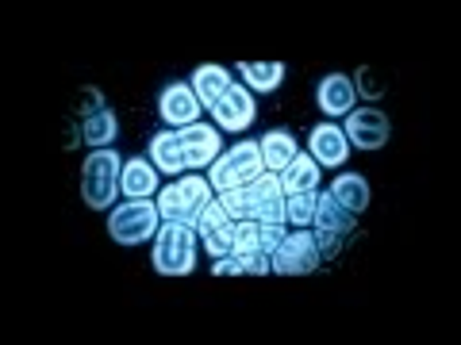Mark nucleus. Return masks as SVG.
<instances>
[{
    "label": "nucleus",
    "instance_id": "f257e3e1",
    "mask_svg": "<svg viewBox=\"0 0 461 345\" xmlns=\"http://www.w3.org/2000/svg\"><path fill=\"white\" fill-rule=\"evenodd\" d=\"M212 184L208 177H196V172H189V177L173 181L166 184L162 192H158V215H162V223H185V226H196V219L204 215V208L212 204Z\"/></svg>",
    "mask_w": 461,
    "mask_h": 345
},
{
    "label": "nucleus",
    "instance_id": "f03ea898",
    "mask_svg": "<svg viewBox=\"0 0 461 345\" xmlns=\"http://www.w3.org/2000/svg\"><path fill=\"white\" fill-rule=\"evenodd\" d=\"M120 177H123V162L112 146L93 150L81 165V199L93 211H108L120 196Z\"/></svg>",
    "mask_w": 461,
    "mask_h": 345
},
{
    "label": "nucleus",
    "instance_id": "7ed1b4c3",
    "mask_svg": "<svg viewBox=\"0 0 461 345\" xmlns=\"http://www.w3.org/2000/svg\"><path fill=\"white\" fill-rule=\"evenodd\" d=\"M196 265V230L185 223H162L154 234V269L162 277H189Z\"/></svg>",
    "mask_w": 461,
    "mask_h": 345
},
{
    "label": "nucleus",
    "instance_id": "20e7f679",
    "mask_svg": "<svg viewBox=\"0 0 461 345\" xmlns=\"http://www.w3.org/2000/svg\"><path fill=\"white\" fill-rule=\"evenodd\" d=\"M266 165H262V146L258 142H239L230 146L227 154H220L212 162V172H208V184L215 192H230V189H242L250 184L254 177H262Z\"/></svg>",
    "mask_w": 461,
    "mask_h": 345
},
{
    "label": "nucleus",
    "instance_id": "39448f33",
    "mask_svg": "<svg viewBox=\"0 0 461 345\" xmlns=\"http://www.w3.org/2000/svg\"><path fill=\"white\" fill-rule=\"evenodd\" d=\"M158 226H162V215L150 199H127V204H115L108 211V234L120 246H139V242L158 234Z\"/></svg>",
    "mask_w": 461,
    "mask_h": 345
},
{
    "label": "nucleus",
    "instance_id": "423d86ee",
    "mask_svg": "<svg viewBox=\"0 0 461 345\" xmlns=\"http://www.w3.org/2000/svg\"><path fill=\"white\" fill-rule=\"evenodd\" d=\"M315 246H320V257L323 261H330L339 250H342V242H346V234L354 230V215L346 211L342 204L330 192H323L320 196V204H315Z\"/></svg>",
    "mask_w": 461,
    "mask_h": 345
},
{
    "label": "nucleus",
    "instance_id": "0eeeda50",
    "mask_svg": "<svg viewBox=\"0 0 461 345\" xmlns=\"http://www.w3.org/2000/svg\"><path fill=\"white\" fill-rule=\"evenodd\" d=\"M285 192H281V177L277 172H262V177H254L250 184H242V189H230V192H223L220 196V204H223V211L230 215L235 223H242V219H254L258 211H262L269 199H281Z\"/></svg>",
    "mask_w": 461,
    "mask_h": 345
},
{
    "label": "nucleus",
    "instance_id": "6e6552de",
    "mask_svg": "<svg viewBox=\"0 0 461 345\" xmlns=\"http://www.w3.org/2000/svg\"><path fill=\"white\" fill-rule=\"evenodd\" d=\"M269 261H273V272H281V277H304V272H315L320 269V246H315V238L312 234H288L277 250L269 253Z\"/></svg>",
    "mask_w": 461,
    "mask_h": 345
},
{
    "label": "nucleus",
    "instance_id": "1a4fd4ad",
    "mask_svg": "<svg viewBox=\"0 0 461 345\" xmlns=\"http://www.w3.org/2000/svg\"><path fill=\"white\" fill-rule=\"evenodd\" d=\"M342 135H346V142H354L357 150H381L388 135H393V123H388V115L377 108H354L346 115Z\"/></svg>",
    "mask_w": 461,
    "mask_h": 345
},
{
    "label": "nucleus",
    "instance_id": "9d476101",
    "mask_svg": "<svg viewBox=\"0 0 461 345\" xmlns=\"http://www.w3.org/2000/svg\"><path fill=\"white\" fill-rule=\"evenodd\" d=\"M196 234L204 238V250L212 257H227L230 250H235V219L223 211L220 199H212V204L204 208V215L196 219Z\"/></svg>",
    "mask_w": 461,
    "mask_h": 345
},
{
    "label": "nucleus",
    "instance_id": "9b49d317",
    "mask_svg": "<svg viewBox=\"0 0 461 345\" xmlns=\"http://www.w3.org/2000/svg\"><path fill=\"white\" fill-rule=\"evenodd\" d=\"M181 138V154H185V169H204L212 165L215 157H220V131L208 123H189V127H181L177 131Z\"/></svg>",
    "mask_w": 461,
    "mask_h": 345
},
{
    "label": "nucleus",
    "instance_id": "f8f14e48",
    "mask_svg": "<svg viewBox=\"0 0 461 345\" xmlns=\"http://www.w3.org/2000/svg\"><path fill=\"white\" fill-rule=\"evenodd\" d=\"M158 111H162V119L173 127L200 123V100L193 93V84H181V81L166 84L162 96H158Z\"/></svg>",
    "mask_w": 461,
    "mask_h": 345
},
{
    "label": "nucleus",
    "instance_id": "ddd939ff",
    "mask_svg": "<svg viewBox=\"0 0 461 345\" xmlns=\"http://www.w3.org/2000/svg\"><path fill=\"white\" fill-rule=\"evenodd\" d=\"M215 123L223 127V131H247L254 123V96L247 84H230V89L220 96V104L212 108Z\"/></svg>",
    "mask_w": 461,
    "mask_h": 345
},
{
    "label": "nucleus",
    "instance_id": "4468645a",
    "mask_svg": "<svg viewBox=\"0 0 461 345\" xmlns=\"http://www.w3.org/2000/svg\"><path fill=\"white\" fill-rule=\"evenodd\" d=\"M308 146H312V157H315V165L320 169H335V165H342L346 157H350V142H346L342 127H335V123L312 127Z\"/></svg>",
    "mask_w": 461,
    "mask_h": 345
},
{
    "label": "nucleus",
    "instance_id": "2eb2a0df",
    "mask_svg": "<svg viewBox=\"0 0 461 345\" xmlns=\"http://www.w3.org/2000/svg\"><path fill=\"white\" fill-rule=\"evenodd\" d=\"M354 81L346 74H330L320 81V93H315V100H320L323 115H350L354 111Z\"/></svg>",
    "mask_w": 461,
    "mask_h": 345
},
{
    "label": "nucleus",
    "instance_id": "dca6fc26",
    "mask_svg": "<svg viewBox=\"0 0 461 345\" xmlns=\"http://www.w3.org/2000/svg\"><path fill=\"white\" fill-rule=\"evenodd\" d=\"M281 192L285 196H296V192H315L320 189V165H315L312 154H296L281 172Z\"/></svg>",
    "mask_w": 461,
    "mask_h": 345
},
{
    "label": "nucleus",
    "instance_id": "f3484780",
    "mask_svg": "<svg viewBox=\"0 0 461 345\" xmlns=\"http://www.w3.org/2000/svg\"><path fill=\"white\" fill-rule=\"evenodd\" d=\"M120 192H123L127 199H150V196L158 192V169H154V162H142V157H131V162H123Z\"/></svg>",
    "mask_w": 461,
    "mask_h": 345
},
{
    "label": "nucleus",
    "instance_id": "a211bd4d",
    "mask_svg": "<svg viewBox=\"0 0 461 345\" xmlns=\"http://www.w3.org/2000/svg\"><path fill=\"white\" fill-rule=\"evenodd\" d=\"M230 84H235V81H230V74H227L223 66H215V62L200 66L196 74H193V93L200 100V108H208V111L220 104V96L230 89Z\"/></svg>",
    "mask_w": 461,
    "mask_h": 345
},
{
    "label": "nucleus",
    "instance_id": "6ab92c4d",
    "mask_svg": "<svg viewBox=\"0 0 461 345\" xmlns=\"http://www.w3.org/2000/svg\"><path fill=\"white\" fill-rule=\"evenodd\" d=\"M330 196H335L350 215H362L369 208V181L362 172H339L335 184H330Z\"/></svg>",
    "mask_w": 461,
    "mask_h": 345
},
{
    "label": "nucleus",
    "instance_id": "aec40b11",
    "mask_svg": "<svg viewBox=\"0 0 461 345\" xmlns=\"http://www.w3.org/2000/svg\"><path fill=\"white\" fill-rule=\"evenodd\" d=\"M258 146H262V165H266L269 172H281V169L300 154L293 131H269L262 142H258Z\"/></svg>",
    "mask_w": 461,
    "mask_h": 345
},
{
    "label": "nucleus",
    "instance_id": "412c9836",
    "mask_svg": "<svg viewBox=\"0 0 461 345\" xmlns=\"http://www.w3.org/2000/svg\"><path fill=\"white\" fill-rule=\"evenodd\" d=\"M150 162L158 172H185V154L177 131H162L150 138Z\"/></svg>",
    "mask_w": 461,
    "mask_h": 345
},
{
    "label": "nucleus",
    "instance_id": "4be33fe9",
    "mask_svg": "<svg viewBox=\"0 0 461 345\" xmlns=\"http://www.w3.org/2000/svg\"><path fill=\"white\" fill-rule=\"evenodd\" d=\"M115 131H120V123H115V111L112 108H100V111H93V115H85V119H81V138L89 142L93 150L112 146Z\"/></svg>",
    "mask_w": 461,
    "mask_h": 345
},
{
    "label": "nucleus",
    "instance_id": "5701e85b",
    "mask_svg": "<svg viewBox=\"0 0 461 345\" xmlns=\"http://www.w3.org/2000/svg\"><path fill=\"white\" fill-rule=\"evenodd\" d=\"M239 77L254 93H273L285 81V62H239Z\"/></svg>",
    "mask_w": 461,
    "mask_h": 345
},
{
    "label": "nucleus",
    "instance_id": "b1692460",
    "mask_svg": "<svg viewBox=\"0 0 461 345\" xmlns=\"http://www.w3.org/2000/svg\"><path fill=\"white\" fill-rule=\"evenodd\" d=\"M315 204H320V192L285 196V219H288V226H308L315 219Z\"/></svg>",
    "mask_w": 461,
    "mask_h": 345
},
{
    "label": "nucleus",
    "instance_id": "393cba45",
    "mask_svg": "<svg viewBox=\"0 0 461 345\" xmlns=\"http://www.w3.org/2000/svg\"><path fill=\"white\" fill-rule=\"evenodd\" d=\"M354 81V93H362V96H369V100H377V96H384V84H381V74L373 66H362L357 74L350 77Z\"/></svg>",
    "mask_w": 461,
    "mask_h": 345
},
{
    "label": "nucleus",
    "instance_id": "a878e982",
    "mask_svg": "<svg viewBox=\"0 0 461 345\" xmlns=\"http://www.w3.org/2000/svg\"><path fill=\"white\" fill-rule=\"evenodd\" d=\"M288 238V223H258V242H262V250L273 253Z\"/></svg>",
    "mask_w": 461,
    "mask_h": 345
},
{
    "label": "nucleus",
    "instance_id": "bb28decb",
    "mask_svg": "<svg viewBox=\"0 0 461 345\" xmlns=\"http://www.w3.org/2000/svg\"><path fill=\"white\" fill-rule=\"evenodd\" d=\"M100 108H108L104 96H100V89H85V93H81V104H77L81 119H85V115H93V111H100Z\"/></svg>",
    "mask_w": 461,
    "mask_h": 345
},
{
    "label": "nucleus",
    "instance_id": "cd10ccee",
    "mask_svg": "<svg viewBox=\"0 0 461 345\" xmlns=\"http://www.w3.org/2000/svg\"><path fill=\"white\" fill-rule=\"evenodd\" d=\"M212 272H215V277H239V272H242V261H239L235 253H227V257H215Z\"/></svg>",
    "mask_w": 461,
    "mask_h": 345
}]
</instances>
